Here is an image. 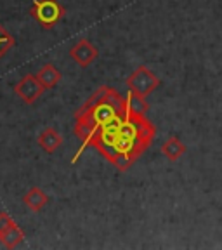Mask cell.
Masks as SVG:
<instances>
[{
	"label": "cell",
	"instance_id": "cell-1",
	"mask_svg": "<svg viewBox=\"0 0 222 250\" xmlns=\"http://www.w3.org/2000/svg\"><path fill=\"white\" fill-rule=\"evenodd\" d=\"M155 134V125L146 115L127 109L123 118L111 122L96 132L90 141V148H96L109 164L123 172L132 167L134 162L149 148Z\"/></svg>",
	"mask_w": 222,
	"mask_h": 250
},
{
	"label": "cell",
	"instance_id": "cell-2",
	"mask_svg": "<svg viewBox=\"0 0 222 250\" xmlns=\"http://www.w3.org/2000/svg\"><path fill=\"white\" fill-rule=\"evenodd\" d=\"M123 113H127V98L113 87H99L75 113V136L82 141V146L71 158V164H77L83 149L89 148L96 130Z\"/></svg>",
	"mask_w": 222,
	"mask_h": 250
},
{
	"label": "cell",
	"instance_id": "cell-3",
	"mask_svg": "<svg viewBox=\"0 0 222 250\" xmlns=\"http://www.w3.org/2000/svg\"><path fill=\"white\" fill-rule=\"evenodd\" d=\"M30 12L33 16V20L45 30L54 28L66 14L64 7L58 0H33Z\"/></svg>",
	"mask_w": 222,
	"mask_h": 250
},
{
	"label": "cell",
	"instance_id": "cell-4",
	"mask_svg": "<svg viewBox=\"0 0 222 250\" xmlns=\"http://www.w3.org/2000/svg\"><path fill=\"white\" fill-rule=\"evenodd\" d=\"M125 83H127L129 90H132V92L146 98V96H149L153 90H156L158 87H160V78L156 77L149 68L139 66L127 77Z\"/></svg>",
	"mask_w": 222,
	"mask_h": 250
},
{
	"label": "cell",
	"instance_id": "cell-5",
	"mask_svg": "<svg viewBox=\"0 0 222 250\" xmlns=\"http://www.w3.org/2000/svg\"><path fill=\"white\" fill-rule=\"evenodd\" d=\"M45 92V87L39 82L35 73H28L14 85V94L23 99L26 104H33L37 99Z\"/></svg>",
	"mask_w": 222,
	"mask_h": 250
},
{
	"label": "cell",
	"instance_id": "cell-6",
	"mask_svg": "<svg viewBox=\"0 0 222 250\" xmlns=\"http://www.w3.org/2000/svg\"><path fill=\"white\" fill-rule=\"evenodd\" d=\"M98 56H99V51L90 43V40H87V39L78 40L70 49V58H73V61L82 68H89L90 64L98 59Z\"/></svg>",
	"mask_w": 222,
	"mask_h": 250
},
{
	"label": "cell",
	"instance_id": "cell-7",
	"mask_svg": "<svg viewBox=\"0 0 222 250\" xmlns=\"http://www.w3.org/2000/svg\"><path fill=\"white\" fill-rule=\"evenodd\" d=\"M49 202H51V196L47 195L45 191H42L40 188L33 186L30 188L26 193H24L23 196V203L26 205L28 208H30L31 212H40L43 210V208L49 205Z\"/></svg>",
	"mask_w": 222,
	"mask_h": 250
},
{
	"label": "cell",
	"instance_id": "cell-8",
	"mask_svg": "<svg viewBox=\"0 0 222 250\" xmlns=\"http://www.w3.org/2000/svg\"><path fill=\"white\" fill-rule=\"evenodd\" d=\"M61 145H62V136L56 129H52V127H47V129H43L42 132H40L39 146L45 153H49V155H51V153H54L58 148H61Z\"/></svg>",
	"mask_w": 222,
	"mask_h": 250
},
{
	"label": "cell",
	"instance_id": "cell-9",
	"mask_svg": "<svg viewBox=\"0 0 222 250\" xmlns=\"http://www.w3.org/2000/svg\"><path fill=\"white\" fill-rule=\"evenodd\" d=\"M35 75H37V78H39V82L45 87V90L54 89L62 78V73L54 66V64H51V62H49V64H43Z\"/></svg>",
	"mask_w": 222,
	"mask_h": 250
},
{
	"label": "cell",
	"instance_id": "cell-10",
	"mask_svg": "<svg viewBox=\"0 0 222 250\" xmlns=\"http://www.w3.org/2000/svg\"><path fill=\"white\" fill-rule=\"evenodd\" d=\"M161 153L167 156V160L177 162L181 156L186 153V146L182 145V141H181L179 137H176V136L168 137L163 145H161Z\"/></svg>",
	"mask_w": 222,
	"mask_h": 250
},
{
	"label": "cell",
	"instance_id": "cell-11",
	"mask_svg": "<svg viewBox=\"0 0 222 250\" xmlns=\"http://www.w3.org/2000/svg\"><path fill=\"white\" fill-rule=\"evenodd\" d=\"M23 240H24V233L16 223L0 234V242L4 243V247H7V249H16L18 245L23 243Z\"/></svg>",
	"mask_w": 222,
	"mask_h": 250
},
{
	"label": "cell",
	"instance_id": "cell-12",
	"mask_svg": "<svg viewBox=\"0 0 222 250\" xmlns=\"http://www.w3.org/2000/svg\"><path fill=\"white\" fill-rule=\"evenodd\" d=\"M127 106L134 113L146 115L149 111V104L146 103V99L142 96H139V94L132 92V90H129V94H127Z\"/></svg>",
	"mask_w": 222,
	"mask_h": 250
},
{
	"label": "cell",
	"instance_id": "cell-13",
	"mask_svg": "<svg viewBox=\"0 0 222 250\" xmlns=\"http://www.w3.org/2000/svg\"><path fill=\"white\" fill-rule=\"evenodd\" d=\"M14 45H16V39L0 24V59L4 58Z\"/></svg>",
	"mask_w": 222,
	"mask_h": 250
},
{
	"label": "cell",
	"instance_id": "cell-14",
	"mask_svg": "<svg viewBox=\"0 0 222 250\" xmlns=\"http://www.w3.org/2000/svg\"><path fill=\"white\" fill-rule=\"evenodd\" d=\"M12 224H14V219H12L5 210H0V234L4 233L9 226H12Z\"/></svg>",
	"mask_w": 222,
	"mask_h": 250
}]
</instances>
